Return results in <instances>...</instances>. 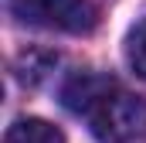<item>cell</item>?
<instances>
[{
    "instance_id": "cell-3",
    "label": "cell",
    "mask_w": 146,
    "mask_h": 143,
    "mask_svg": "<svg viewBox=\"0 0 146 143\" xmlns=\"http://www.w3.org/2000/svg\"><path fill=\"white\" fill-rule=\"evenodd\" d=\"M109 92H115V82H112V78L85 68V72L68 75V82L61 85V102H65V109H72L78 116H88Z\"/></svg>"
},
{
    "instance_id": "cell-2",
    "label": "cell",
    "mask_w": 146,
    "mask_h": 143,
    "mask_svg": "<svg viewBox=\"0 0 146 143\" xmlns=\"http://www.w3.org/2000/svg\"><path fill=\"white\" fill-rule=\"evenodd\" d=\"M10 10L21 24L48 31L88 34L95 27V7L88 0H14Z\"/></svg>"
},
{
    "instance_id": "cell-1",
    "label": "cell",
    "mask_w": 146,
    "mask_h": 143,
    "mask_svg": "<svg viewBox=\"0 0 146 143\" xmlns=\"http://www.w3.org/2000/svg\"><path fill=\"white\" fill-rule=\"evenodd\" d=\"M85 119L99 143H136L146 136V99L115 89Z\"/></svg>"
},
{
    "instance_id": "cell-4",
    "label": "cell",
    "mask_w": 146,
    "mask_h": 143,
    "mask_svg": "<svg viewBox=\"0 0 146 143\" xmlns=\"http://www.w3.org/2000/svg\"><path fill=\"white\" fill-rule=\"evenodd\" d=\"M3 143H65V133L48 119H17L7 130Z\"/></svg>"
},
{
    "instance_id": "cell-5",
    "label": "cell",
    "mask_w": 146,
    "mask_h": 143,
    "mask_svg": "<svg viewBox=\"0 0 146 143\" xmlns=\"http://www.w3.org/2000/svg\"><path fill=\"white\" fill-rule=\"evenodd\" d=\"M126 61H129V68L139 78H146V17L126 37Z\"/></svg>"
}]
</instances>
